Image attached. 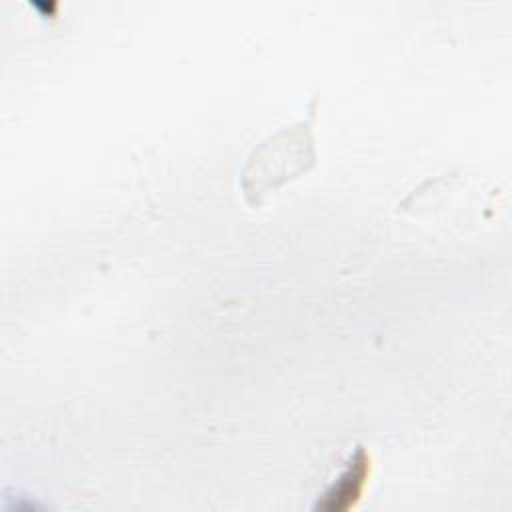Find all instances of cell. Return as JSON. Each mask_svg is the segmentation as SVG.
<instances>
[{
    "mask_svg": "<svg viewBox=\"0 0 512 512\" xmlns=\"http://www.w3.org/2000/svg\"><path fill=\"white\" fill-rule=\"evenodd\" d=\"M368 476H370V458L364 448H358L350 456L342 474L326 488L316 508L328 510V512L348 510L360 500L364 486L368 482Z\"/></svg>",
    "mask_w": 512,
    "mask_h": 512,
    "instance_id": "cell-1",
    "label": "cell"
}]
</instances>
